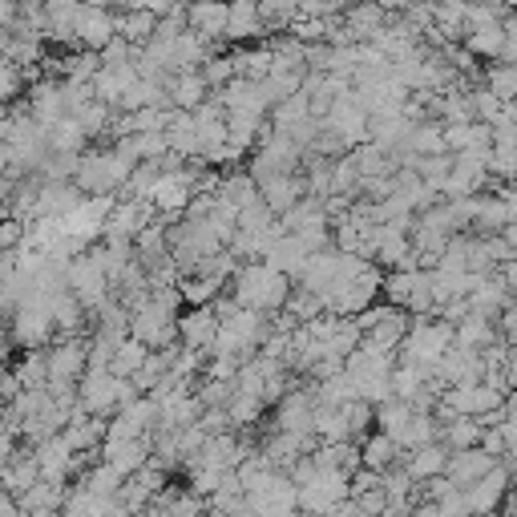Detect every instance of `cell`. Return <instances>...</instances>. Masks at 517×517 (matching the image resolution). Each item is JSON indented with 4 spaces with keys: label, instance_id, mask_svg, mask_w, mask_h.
Instances as JSON below:
<instances>
[{
    "label": "cell",
    "instance_id": "obj_2",
    "mask_svg": "<svg viewBox=\"0 0 517 517\" xmlns=\"http://www.w3.org/2000/svg\"><path fill=\"white\" fill-rule=\"evenodd\" d=\"M457 340V332L449 328V324H421V328H412V336H408V364H417V368H425V364H441L445 356H449V344Z\"/></svg>",
    "mask_w": 517,
    "mask_h": 517
},
{
    "label": "cell",
    "instance_id": "obj_12",
    "mask_svg": "<svg viewBox=\"0 0 517 517\" xmlns=\"http://www.w3.org/2000/svg\"><path fill=\"white\" fill-rule=\"evenodd\" d=\"M81 368H85V356H81L77 344H65L49 356V380H73Z\"/></svg>",
    "mask_w": 517,
    "mask_h": 517
},
{
    "label": "cell",
    "instance_id": "obj_9",
    "mask_svg": "<svg viewBox=\"0 0 517 517\" xmlns=\"http://www.w3.org/2000/svg\"><path fill=\"white\" fill-rule=\"evenodd\" d=\"M158 13L150 9H122L118 13V37H126L130 45H150L154 33H158Z\"/></svg>",
    "mask_w": 517,
    "mask_h": 517
},
{
    "label": "cell",
    "instance_id": "obj_14",
    "mask_svg": "<svg viewBox=\"0 0 517 517\" xmlns=\"http://www.w3.org/2000/svg\"><path fill=\"white\" fill-rule=\"evenodd\" d=\"M202 77H206V85H211V89H227V85L239 77L235 57H211V61L202 65Z\"/></svg>",
    "mask_w": 517,
    "mask_h": 517
},
{
    "label": "cell",
    "instance_id": "obj_11",
    "mask_svg": "<svg viewBox=\"0 0 517 517\" xmlns=\"http://www.w3.org/2000/svg\"><path fill=\"white\" fill-rule=\"evenodd\" d=\"M505 45H509L505 21H501V25H485V29H469V33H465V49H469L473 57H505Z\"/></svg>",
    "mask_w": 517,
    "mask_h": 517
},
{
    "label": "cell",
    "instance_id": "obj_5",
    "mask_svg": "<svg viewBox=\"0 0 517 517\" xmlns=\"http://www.w3.org/2000/svg\"><path fill=\"white\" fill-rule=\"evenodd\" d=\"M388 21H392V13L380 5V0H352V5H348V13H344V25L352 29L356 45L372 41L380 29H388Z\"/></svg>",
    "mask_w": 517,
    "mask_h": 517
},
{
    "label": "cell",
    "instance_id": "obj_6",
    "mask_svg": "<svg viewBox=\"0 0 517 517\" xmlns=\"http://www.w3.org/2000/svg\"><path fill=\"white\" fill-rule=\"evenodd\" d=\"M166 89H170V101H174L182 114H194L202 101H206V93H211V85H206L202 69H194V73H170V77H166Z\"/></svg>",
    "mask_w": 517,
    "mask_h": 517
},
{
    "label": "cell",
    "instance_id": "obj_19",
    "mask_svg": "<svg viewBox=\"0 0 517 517\" xmlns=\"http://www.w3.org/2000/svg\"><path fill=\"white\" fill-rule=\"evenodd\" d=\"M215 287H219V279H215V275H206V279H194V283H186V291H182V295H186L190 303H206V299L215 295Z\"/></svg>",
    "mask_w": 517,
    "mask_h": 517
},
{
    "label": "cell",
    "instance_id": "obj_21",
    "mask_svg": "<svg viewBox=\"0 0 517 517\" xmlns=\"http://www.w3.org/2000/svg\"><path fill=\"white\" fill-rule=\"evenodd\" d=\"M380 5H384L388 13H408V9H417V5H425V0H380Z\"/></svg>",
    "mask_w": 517,
    "mask_h": 517
},
{
    "label": "cell",
    "instance_id": "obj_1",
    "mask_svg": "<svg viewBox=\"0 0 517 517\" xmlns=\"http://www.w3.org/2000/svg\"><path fill=\"white\" fill-rule=\"evenodd\" d=\"M239 303L255 307V312H271V307L287 303V279L279 267L263 263V267H247L239 275Z\"/></svg>",
    "mask_w": 517,
    "mask_h": 517
},
{
    "label": "cell",
    "instance_id": "obj_17",
    "mask_svg": "<svg viewBox=\"0 0 517 517\" xmlns=\"http://www.w3.org/2000/svg\"><path fill=\"white\" fill-rule=\"evenodd\" d=\"M101 61H106V65H134L138 61V45H130L126 37H114L106 49H101Z\"/></svg>",
    "mask_w": 517,
    "mask_h": 517
},
{
    "label": "cell",
    "instance_id": "obj_20",
    "mask_svg": "<svg viewBox=\"0 0 517 517\" xmlns=\"http://www.w3.org/2000/svg\"><path fill=\"white\" fill-rule=\"evenodd\" d=\"M182 5H190V0H130V9H150L158 17H166V13L182 9Z\"/></svg>",
    "mask_w": 517,
    "mask_h": 517
},
{
    "label": "cell",
    "instance_id": "obj_8",
    "mask_svg": "<svg viewBox=\"0 0 517 517\" xmlns=\"http://www.w3.org/2000/svg\"><path fill=\"white\" fill-rule=\"evenodd\" d=\"M178 332H182V340H186V348H211L215 340H219V332H223V324L215 320V312L211 307H198V312H190L182 324H178Z\"/></svg>",
    "mask_w": 517,
    "mask_h": 517
},
{
    "label": "cell",
    "instance_id": "obj_3",
    "mask_svg": "<svg viewBox=\"0 0 517 517\" xmlns=\"http://www.w3.org/2000/svg\"><path fill=\"white\" fill-rule=\"evenodd\" d=\"M114 37H118V13L101 9V5H89V0H85L81 13H77V45L101 53Z\"/></svg>",
    "mask_w": 517,
    "mask_h": 517
},
{
    "label": "cell",
    "instance_id": "obj_15",
    "mask_svg": "<svg viewBox=\"0 0 517 517\" xmlns=\"http://www.w3.org/2000/svg\"><path fill=\"white\" fill-rule=\"evenodd\" d=\"M408 138H412V146H417L421 154H429V158H433V154H441V150L449 146V142H445V130H441V126H433V122H421Z\"/></svg>",
    "mask_w": 517,
    "mask_h": 517
},
{
    "label": "cell",
    "instance_id": "obj_7",
    "mask_svg": "<svg viewBox=\"0 0 517 517\" xmlns=\"http://www.w3.org/2000/svg\"><path fill=\"white\" fill-rule=\"evenodd\" d=\"M271 33L263 9H259V0H231V29L227 37L231 41H251V37H263Z\"/></svg>",
    "mask_w": 517,
    "mask_h": 517
},
{
    "label": "cell",
    "instance_id": "obj_10",
    "mask_svg": "<svg viewBox=\"0 0 517 517\" xmlns=\"http://www.w3.org/2000/svg\"><path fill=\"white\" fill-rule=\"evenodd\" d=\"M150 198H154L158 211H182V206L190 202V174H174V170L162 174V178L154 182Z\"/></svg>",
    "mask_w": 517,
    "mask_h": 517
},
{
    "label": "cell",
    "instance_id": "obj_13",
    "mask_svg": "<svg viewBox=\"0 0 517 517\" xmlns=\"http://www.w3.org/2000/svg\"><path fill=\"white\" fill-rule=\"evenodd\" d=\"M73 118L81 122V130H85V134H101V130L110 126V101L93 97V101H85V106H81Z\"/></svg>",
    "mask_w": 517,
    "mask_h": 517
},
{
    "label": "cell",
    "instance_id": "obj_23",
    "mask_svg": "<svg viewBox=\"0 0 517 517\" xmlns=\"http://www.w3.org/2000/svg\"><path fill=\"white\" fill-rule=\"evenodd\" d=\"M501 5H505L509 13H517V0H501Z\"/></svg>",
    "mask_w": 517,
    "mask_h": 517
},
{
    "label": "cell",
    "instance_id": "obj_18",
    "mask_svg": "<svg viewBox=\"0 0 517 517\" xmlns=\"http://www.w3.org/2000/svg\"><path fill=\"white\" fill-rule=\"evenodd\" d=\"M0 89H5V97H17L21 89V65L13 57H5V65H0Z\"/></svg>",
    "mask_w": 517,
    "mask_h": 517
},
{
    "label": "cell",
    "instance_id": "obj_4",
    "mask_svg": "<svg viewBox=\"0 0 517 517\" xmlns=\"http://www.w3.org/2000/svg\"><path fill=\"white\" fill-rule=\"evenodd\" d=\"M186 17H190V29L202 33L206 41H223L231 29V0H190Z\"/></svg>",
    "mask_w": 517,
    "mask_h": 517
},
{
    "label": "cell",
    "instance_id": "obj_22",
    "mask_svg": "<svg viewBox=\"0 0 517 517\" xmlns=\"http://www.w3.org/2000/svg\"><path fill=\"white\" fill-rule=\"evenodd\" d=\"M17 243H21V223H17V219H9V223H5V247L13 251Z\"/></svg>",
    "mask_w": 517,
    "mask_h": 517
},
{
    "label": "cell",
    "instance_id": "obj_16",
    "mask_svg": "<svg viewBox=\"0 0 517 517\" xmlns=\"http://www.w3.org/2000/svg\"><path fill=\"white\" fill-rule=\"evenodd\" d=\"M489 336H493V332H489V324H485L481 316H469V320L457 328V344H461V348H485Z\"/></svg>",
    "mask_w": 517,
    "mask_h": 517
}]
</instances>
